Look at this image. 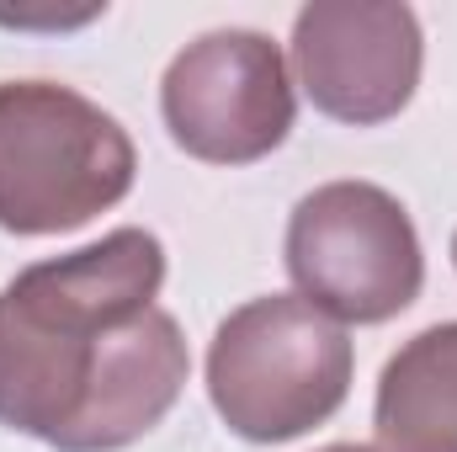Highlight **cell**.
Instances as JSON below:
<instances>
[{
  "label": "cell",
  "mask_w": 457,
  "mask_h": 452,
  "mask_svg": "<svg viewBox=\"0 0 457 452\" xmlns=\"http://www.w3.org/2000/svg\"><path fill=\"white\" fill-rule=\"evenodd\" d=\"M165 245L112 229L0 288V426L54 452H122L181 399L192 351L154 309Z\"/></svg>",
  "instance_id": "cell-1"
},
{
  "label": "cell",
  "mask_w": 457,
  "mask_h": 452,
  "mask_svg": "<svg viewBox=\"0 0 457 452\" xmlns=\"http://www.w3.org/2000/svg\"><path fill=\"white\" fill-rule=\"evenodd\" d=\"M133 138L107 107L59 80L0 86V229L70 234L133 192Z\"/></svg>",
  "instance_id": "cell-2"
},
{
  "label": "cell",
  "mask_w": 457,
  "mask_h": 452,
  "mask_svg": "<svg viewBox=\"0 0 457 452\" xmlns=\"http://www.w3.org/2000/svg\"><path fill=\"white\" fill-rule=\"evenodd\" d=\"M356 351L345 325L298 293L250 298L213 331L208 399L234 437L255 448L325 426L351 394Z\"/></svg>",
  "instance_id": "cell-3"
},
{
  "label": "cell",
  "mask_w": 457,
  "mask_h": 452,
  "mask_svg": "<svg viewBox=\"0 0 457 452\" xmlns=\"http://www.w3.org/2000/svg\"><path fill=\"white\" fill-rule=\"evenodd\" d=\"M287 277L336 325H383L426 288L410 208L372 181H325L287 219Z\"/></svg>",
  "instance_id": "cell-4"
},
{
  "label": "cell",
  "mask_w": 457,
  "mask_h": 452,
  "mask_svg": "<svg viewBox=\"0 0 457 452\" xmlns=\"http://www.w3.org/2000/svg\"><path fill=\"white\" fill-rule=\"evenodd\" d=\"M160 113L192 160L255 165L287 144L298 122V96L282 48L255 27H219L187 43L165 80Z\"/></svg>",
  "instance_id": "cell-5"
},
{
  "label": "cell",
  "mask_w": 457,
  "mask_h": 452,
  "mask_svg": "<svg viewBox=\"0 0 457 452\" xmlns=\"http://www.w3.org/2000/svg\"><path fill=\"white\" fill-rule=\"evenodd\" d=\"M426 38L399 0H309L293 21L303 96L336 122L372 128L415 102Z\"/></svg>",
  "instance_id": "cell-6"
},
{
  "label": "cell",
  "mask_w": 457,
  "mask_h": 452,
  "mask_svg": "<svg viewBox=\"0 0 457 452\" xmlns=\"http://www.w3.org/2000/svg\"><path fill=\"white\" fill-rule=\"evenodd\" d=\"M378 452H457V320L410 336L378 372Z\"/></svg>",
  "instance_id": "cell-7"
},
{
  "label": "cell",
  "mask_w": 457,
  "mask_h": 452,
  "mask_svg": "<svg viewBox=\"0 0 457 452\" xmlns=\"http://www.w3.org/2000/svg\"><path fill=\"white\" fill-rule=\"evenodd\" d=\"M320 452H372V448H356V442H336V448H320Z\"/></svg>",
  "instance_id": "cell-8"
},
{
  "label": "cell",
  "mask_w": 457,
  "mask_h": 452,
  "mask_svg": "<svg viewBox=\"0 0 457 452\" xmlns=\"http://www.w3.org/2000/svg\"><path fill=\"white\" fill-rule=\"evenodd\" d=\"M453 266H457V234H453Z\"/></svg>",
  "instance_id": "cell-9"
}]
</instances>
